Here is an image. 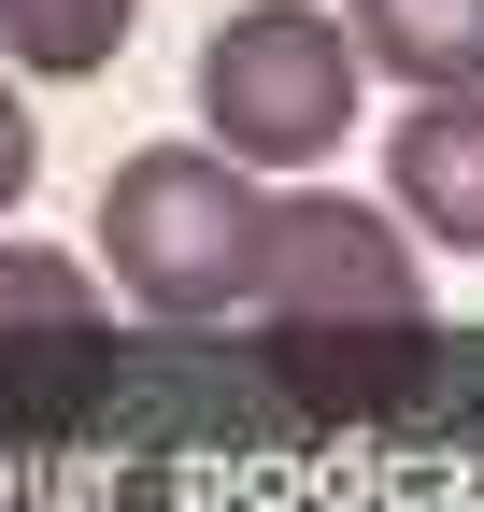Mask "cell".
Returning a JSON list of instances; mask_svg holds the SVG:
<instances>
[{"label": "cell", "instance_id": "8", "mask_svg": "<svg viewBox=\"0 0 484 512\" xmlns=\"http://www.w3.org/2000/svg\"><path fill=\"white\" fill-rule=\"evenodd\" d=\"M129 29H143V0H0V57H15L29 86H86V72H114Z\"/></svg>", "mask_w": 484, "mask_h": 512}, {"label": "cell", "instance_id": "1", "mask_svg": "<svg viewBox=\"0 0 484 512\" xmlns=\"http://www.w3.org/2000/svg\"><path fill=\"white\" fill-rule=\"evenodd\" d=\"M257 228H271V171H242L228 143H143L100 185V285L157 328H214L257 299Z\"/></svg>", "mask_w": 484, "mask_h": 512}, {"label": "cell", "instance_id": "9", "mask_svg": "<svg viewBox=\"0 0 484 512\" xmlns=\"http://www.w3.org/2000/svg\"><path fill=\"white\" fill-rule=\"evenodd\" d=\"M43 185V114H29V86L0 72V228H15V200Z\"/></svg>", "mask_w": 484, "mask_h": 512}, {"label": "cell", "instance_id": "5", "mask_svg": "<svg viewBox=\"0 0 484 512\" xmlns=\"http://www.w3.org/2000/svg\"><path fill=\"white\" fill-rule=\"evenodd\" d=\"M385 185H399V228L442 242V256H484V86H442L385 128Z\"/></svg>", "mask_w": 484, "mask_h": 512}, {"label": "cell", "instance_id": "4", "mask_svg": "<svg viewBox=\"0 0 484 512\" xmlns=\"http://www.w3.org/2000/svg\"><path fill=\"white\" fill-rule=\"evenodd\" d=\"M100 370H114L100 271H86V256H57V242H15V228H0V427L100 399Z\"/></svg>", "mask_w": 484, "mask_h": 512}, {"label": "cell", "instance_id": "3", "mask_svg": "<svg viewBox=\"0 0 484 512\" xmlns=\"http://www.w3.org/2000/svg\"><path fill=\"white\" fill-rule=\"evenodd\" d=\"M257 313L271 342H342V328H428V256L399 214L342 200V185H271L257 228Z\"/></svg>", "mask_w": 484, "mask_h": 512}, {"label": "cell", "instance_id": "7", "mask_svg": "<svg viewBox=\"0 0 484 512\" xmlns=\"http://www.w3.org/2000/svg\"><path fill=\"white\" fill-rule=\"evenodd\" d=\"M356 57L371 72H399L413 100H442V86H484V0H356Z\"/></svg>", "mask_w": 484, "mask_h": 512}, {"label": "cell", "instance_id": "2", "mask_svg": "<svg viewBox=\"0 0 484 512\" xmlns=\"http://www.w3.org/2000/svg\"><path fill=\"white\" fill-rule=\"evenodd\" d=\"M356 100H371V57H356V29L314 15V0H242V15H214V43H200V143H228L271 185L342 157Z\"/></svg>", "mask_w": 484, "mask_h": 512}, {"label": "cell", "instance_id": "6", "mask_svg": "<svg viewBox=\"0 0 484 512\" xmlns=\"http://www.w3.org/2000/svg\"><path fill=\"white\" fill-rule=\"evenodd\" d=\"M271 370L314 413H399V399L442 384V342L428 328H342V342H271Z\"/></svg>", "mask_w": 484, "mask_h": 512}]
</instances>
